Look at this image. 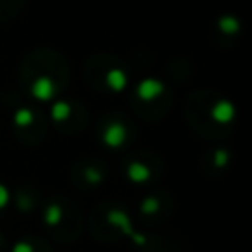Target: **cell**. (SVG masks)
<instances>
[{
  "instance_id": "6da1fadb",
  "label": "cell",
  "mask_w": 252,
  "mask_h": 252,
  "mask_svg": "<svg viewBox=\"0 0 252 252\" xmlns=\"http://www.w3.org/2000/svg\"><path fill=\"white\" fill-rule=\"evenodd\" d=\"M185 116L189 126L207 140H222L232 134L236 112L228 98L219 93L199 91L187 96Z\"/></svg>"
},
{
  "instance_id": "7a4b0ae2",
  "label": "cell",
  "mask_w": 252,
  "mask_h": 252,
  "mask_svg": "<svg viewBox=\"0 0 252 252\" xmlns=\"http://www.w3.org/2000/svg\"><path fill=\"white\" fill-rule=\"evenodd\" d=\"M91 232L100 242H120L132 236L134 220L118 203H102L91 215Z\"/></svg>"
},
{
  "instance_id": "3957f363",
  "label": "cell",
  "mask_w": 252,
  "mask_h": 252,
  "mask_svg": "<svg viewBox=\"0 0 252 252\" xmlns=\"http://www.w3.org/2000/svg\"><path fill=\"white\" fill-rule=\"evenodd\" d=\"M169 93L154 79H146L144 83L138 85V89L134 91V96H132V106H134V112L140 114L142 118L146 120H156L159 118L161 114L167 112V106H169Z\"/></svg>"
},
{
  "instance_id": "277c9868",
  "label": "cell",
  "mask_w": 252,
  "mask_h": 252,
  "mask_svg": "<svg viewBox=\"0 0 252 252\" xmlns=\"http://www.w3.org/2000/svg\"><path fill=\"white\" fill-rule=\"evenodd\" d=\"M173 211H175V199L165 189H156L138 203V219L148 228L163 224L173 215Z\"/></svg>"
},
{
  "instance_id": "5b68a950",
  "label": "cell",
  "mask_w": 252,
  "mask_h": 252,
  "mask_svg": "<svg viewBox=\"0 0 252 252\" xmlns=\"http://www.w3.org/2000/svg\"><path fill=\"white\" fill-rule=\"evenodd\" d=\"M163 165L158 154L154 152H136L124 159V175L134 185H150L161 177Z\"/></svg>"
},
{
  "instance_id": "8992f818",
  "label": "cell",
  "mask_w": 252,
  "mask_h": 252,
  "mask_svg": "<svg viewBox=\"0 0 252 252\" xmlns=\"http://www.w3.org/2000/svg\"><path fill=\"white\" fill-rule=\"evenodd\" d=\"M134 252H179L181 240L173 234L159 232H134L132 236Z\"/></svg>"
},
{
  "instance_id": "52a82bcc",
  "label": "cell",
  "mask_w": 252,
  "mask_h": 252,
  "mask_svg": "<svg viewBox=\"0 0 252 252\" xmlns=\"http://www.w3.org/2000/svg\"><path fill=\"white\" fill-rule=\"evenodd\" d=\"M230 165V152L226 148H211L199 159V169L207 177H220Z\"/></svg>"
},
{
  "instance_id": "ba28073f",
  "label": "cell",
  "mask_w": 252,
  "mask_h": 252,
  "mask_svg": "<svg viewBox=\"0 0 252 252\" xmlns=\"http://www.w3.org/2000/svg\"><path fill=\"white\" fill-rule=\"evenodd\" d=\"M132 140V124L124 120H110L102 130V142L108 148H122Z\"/></svg>"
},
{
  "instance_id": "9c48e42d",
  "label": "cell",
  "mask_w": 252,
  "mask_h": 252,
  "mask_svg": "<svg viewBox=\"0 0 252 252\" xmlns=\"http://www.w3.org/2000/svg\"><path fill=\"white\" fill-rule=\"evenodd\" d=\"M55 91H57V87H55V83H53V79L51 77H37L33 83H32V94L35 96V98H39V100H49V98H53V94H55Z\"/></svg>"
},
{
  "instance_id": "30bf717a",
  "label": "cell",
  "mask_w": 252,
  "mask_h": 252,
  "mask_svg": "<svg viewBox=\"0 0 252 252\" xmlns=\"http://www.w3.org/2000/svg\"><path fill=\"white\" fill-rule=\"evenodd\" d=\"M83 179H85L87 185H98V183H102V179H104V167L98 165V163H89L83 169Z\"/></svg>"
},
{
  "instance_id": "8fae6325",
  "label": "cell",
  "mask_w": 252,
  "mask_h": 252,
  "mask_svg": "<svg viewBox=\"0 0 252 252\" xmlns=\"http://www.w3.org/2000/svg\"><path fill=\"white\" fill-rule=\"evenodd\" d=\"M14 122L18 126H30L33 122V112L30 108H18L14 112Z\"/></svg>"
},
{
  "instance_id": "7c38bea8",
  "label": "cell",
  "mask_w": 252,
  "mask_h": 252,
  "mask_svg": "<svg viewBox=\"0 0 252 252\" xmlns=\"http://www.w3.org/2000/svg\"><path fill=\"white\" fill-rule=\"evenodd\" d=\"M71 114V106L67 104V102H63V100H59V102H55L53 104V110H51V116L55 118V120H65L67 116Z\"/></svg>"
}]
</instances>
